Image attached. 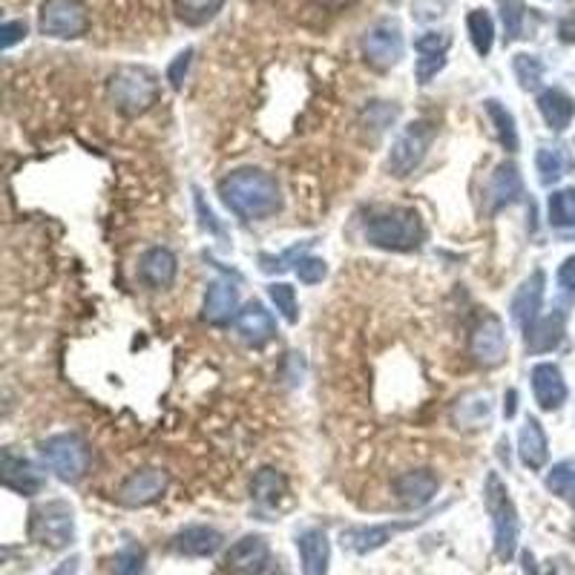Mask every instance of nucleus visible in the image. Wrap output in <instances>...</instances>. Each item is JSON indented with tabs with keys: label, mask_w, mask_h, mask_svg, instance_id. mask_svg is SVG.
<instances>
[{
	"label": "nucleus",
	"mask_w": 575,
	"mask_h": 575,
	"mask_svg": "<svg viewBox=\"0 0 575 575\" xmlns=\"http://www.w3.org/2000/svg\"><path fill=\"white\" fill-rule=\"evenodd\" d=\"M219 196L245 222H262L282 210L280 182L265 170H233L219 182Z\"/></svg>",
	"instance_id": "f257e3e1"
},
{
	"label": "nucleus",
	"mask_w": 575,
	"mask_h": 575,
	"mask_svg": "<svg viewBox=\"0 0 575 575\" xmlns=\"http://www.w3.org/2000/svg\"><path fill=\"white\" fill-rule=\"evenodd\" d=\"M107 96L121 115L136 119L159 105L161 84L147 66H119L107 81Z\"/></svg>",
	"instance_id": "f03ea898"
},
{
	"label": "nucleus",
	"mask_w": 575,
	"mask_h": 575,
	"mask_svg": "<svg viewBox=\"0 0 575 575\" xmlns=\"http://www.w3.org/2000/svg\"><path fill=\"white\" fill-rule=\"evenodd\" d=\"M368 245L380 250H394V254H408L417 250L426 240L424 219L415 208H392L386 213L371 216L366 224Z\"/></svg>",
	"instance_id": "7ed1b4c3"
},
{
	"label": "nucleus",
	"mask_w": 575,
	"mask_h": 575,
	"mask_svg": "<svg viewBox=\"0 0 575 575\" xmlns=\"http://www.w3.org/2000/svg\"><path fill=\"white\" fill-rule=\"evenodd\" d=\"M484 503H487L492 529H496V555L501 564H510L515 559L521 538V518L515 503L510 498V489L501 480L498 472H489L487 484H484Z\"/></svg>",
	"instance_id": "20e7f679"
},
{
	"label": "nucleus",
	"mask_w": 575,
	"mask_h": 575,
	"mask_svg": "<svg viewBox=\"0 0 575 575\" xmlns=\"http://www.w3.org/2000/svg\"><path fill=\"white\" fill-rule=\"evenodd\" d=\"M29 538L47 550H66L75 541V510L66 501L38 503L29 512Z\"/></svg>",
	"instance_id": "39448f33"
},
{
	"label": "nucleus",
	"mask_w": 575,
	"mask_h": 575,
	"mask_svg": "<svg viewBox=\"0 0 575 575\" xmlns=\"http://www.w3.org/2000/svg\"><path fill=\"white\" fill-rule=\"evenodd\" d=\"M40 35L75 40L89 33V9L84 0H44L38 12Z\"/></svg>",
	"instance_id": "423d86ee"
},
{
	"label": "nucleus",
	"mask_w": 575,
	"mask_h": 575,
	"mask_svg": "<svg viewBox=\"0 0 575 575\" xmlns=\"http://www.w3.org/2000/svg\"><path fill=\"white\" fill-rule=\"evenodd\" d=\"M40 457L64 484H78L89 469V449L78 435H52L40 443Z\"/></svg>",
	"instance_id": "0eeeda50"
},
{
	"label": "nucleus",
	"mask_w": 575,
	"mask_h": 575,
	"mask_svg": "<svg viewBox=\"0 0 575 575\" xmlns=\"http://www.w3.org/2000/svg\"><path fill=\"white\" fill-rule=\"evenodd\" d=\"M431 142H435V127H431L429 121H412V124H406L403 133L394 138L389 161H386L389 173L397 179H406L408 173H415L420 168V161L426 159Z\"/></svg>",
	"instance_id": "6e6552de"
},
{
	"label": "nucleus",
	"mask_w": 575,
	"mask_h": 575,
	"mask_svg": "<svg viewBox=\"0 0 575 575\" xmlns=\"http://www.w3.org/2000/svg\"><path fill=\"white\" fill-rule=\"evenodd\" d=\"M403 49H406V40H403V29L394 17H383L366 29L363 35V56L371 66L377 70H392L400 64L403 58Z\"/></svg>",
	"instance_id": "1a4fd4ad"
},
{
	"label": "nucleus",
	"mask_w": 575,
	"mask_h": 575,
	"mask_svg": "<svg viewBox=\"0 0 575 575\" xmlns=\"http://www.w3.org/2000/svg\"><path fill=\"white\" fill-rule=\"evenodd\" d=\"M506 328L503 322L498 320L496 314H484L478 320V326L472 328L469 337V352L472 357L478 359L480 366H501L503 359H506Z\"/></svg>",
	"instance_id": "9d476101"
},
{
	"label": "nucleus",
	"mask_w": 575,
	"mask_h": 575,
	"mask_svg": "<svg viewBox=\"0 0 575 575\" xmlns=\"http://www.w3.org/2000/svg\"><path fill=\"white\" fill-rule=\"evenodd\" d=\"M271 559V547L262 536H245L231 550L224 552L222 573L224 575H262Z\"/></svg>",
	"instance_id": "9b49d317"
},
{
	"label": "nucleus",
	"mask_w": 575,
	"mask_h": 575,
	"mask_svg": "<svg viewBox=\"0 0 575 575\" xmlns=\"http://www.w3.org/2000/svg\"><path fill=\"white\" fill-rule=\"evenodd\" d=\"M170 487V475L164 469H142L133 472L124 484L119 487V503L124 506H150L159 501Z\"/></svg>",
	"instance_id": "f8f14e48"
},
{
	"label": "nucleus",
	"mask_w": 575,
	"mask_h": 575,
	"mask_svg": "<svg viewBox=\"0 0 575 575\" xmlns=\"http://www.w3.org/2000/svg\"><path fill=\"white\" fill-rule=\"evenodd\" d=\"M415 527V521H394V524H371V527H348L343 529L340 543L343 550L354 555H368V552L383 550L386 543L394 541V536Z\"/></svg>",
	"instance_id": "ddd939ff"
},
{
	"label": "nucleus",
	"mask_w": 575,
	"mask_h": 575,
	"mask_svg": "<svg viewBox=\"0 0 575 575\" xmlns=\"http://www.w3.org/2000/svg\"><path fill=\"white\" fill-rule=\"evenodd\" d=\"M529 380H533V394H536V403L541 412H555L567 403V383H564V375L555 363H538L529 371Z\"/></svg>",
	"instance_id": "4468645a"
},
{
	"label": "nucleus",
	"mask_w": 575,
	"mask_h": 575,
	"mask_svg": "<svg viewBox=\"0 0 575 575\" xmlns=\"http://www.w3.org/2000/svg\"><path fill=\"white\" fill-rule=\"evenodd\" d=\"M543 288H547V277H543V271H533L527 280L521 282L515 296H512L510 314H512V322H515L521 331H527V328L538 320V311H541V303H543Z\"/></svg>",
	"instance_id": "2eb2a0df"
},
{
	"label": "nucleus",
	"mask_w": 575,
	"mask_h": 575,
	"mask_svg": "<svg viewBox=\"0 0 575 575\" xmlns=\"http://www.w3.org/2000/svg\"><path fill=\"white\" fill-rule=\"evenodd\" d=\"M236 331H240L245 343L254 345V348H262L265 343H271L277 337V322H273L271 311L259 299H250L236 314Z\"/></svg>",
	"instance_id": "dca6fc26"
},
{
	"label": "nucleus",
	"mask_w": 575,
	"mask_h": 575,
	"mask_svg": "<svg viewBox=\"0 0 575 575\" xmlns=\"http://www.w3.org/2000/svg\"><path fill=\"white\" fill-rule=\"evenodd\" d=\"M240 314V288L231 280H216L208 285L205 305H201V317L210 326H224Z\"/></svg>",
	"instance_id": "f3484780"
},
{
	"label": "nucleus",
	"mask_w": 575,
	"mask_h": 575,
	"mask_svg": "<svg viewBox=\"0 0 575 575\" xmlns=\"http://www.w3.org/2000/svg\"><path fill=\"white\" fill-rule=\"evenodd\" d=\"M438 489L440 478L431 469L403 472V475L394 480V492H397L400 501L406 503V506H415V510L431 503V498L438 496Z\"/></svg>",
	"instance_id": "a211bd4d"
},
{
	"label": "nucleus",
	"mask_w": 575,
	"mask_h": 575,
	"mask_svg": "<svg viewBox=\"0 0 575 575\" xmlns=\"http://www.w3.org/2000/svg\"><path fill=\"white\" fill-rule=\"evenodd\" d=\"M296 552L303 575H328L331 567V543L322 529H305L296 536Z\"/></svg>",
	"instance_id": "6ab92c4d"
},
{
	"label": "nucleus",
	"mask_w": 575,
	"mask_h": 575,
	"mask_svg": "<svg viewBox=\"0 0 575 575\" xmlns=\"http://www.w3.org/2000/svg\"><path fill=\"white\" fill-rule=\"evenodd\" d=\"M564 326H567V314L564 311L538 317V320L524 331V345H527V352L547 354L552 352V348H559V343L564 340Z\"/></svg>",
	"instance_id": "aec40b11"
},
{
	"label": "nucleus",
	"mask_w": 575,
	"mask_h": 575,
	"mask_svg": "<svg viewBox=\"0 0 575 575\" xmlns=\"http://www.w3.org/2000/svg\"><path fill=\"white\" fill-rule=\"evenodd\" d=\"M170 547L179 555H187V559H208V555L219 552V547H222V533L213 527H205V524H196V527L176 533Z\"/></svg>",
	"instance_id": "412c9836"
},
{
	"label": "nucleus",
	"mask_w": 575,
	"mask_h": 575,
	"mask_svg": "<svg viewBox=\"0 0 575 575\" xmlns=\"http://www.w3.org/2000/svg\"><path fill=\"white\" fill-rule=\"evenodd\" d=\"M179 262L173 250L168 248H150L144 250V256L138 259V277H142L144 285L150 288H170L176 280Z\"/></svg>",
	"instance_id": "4be33fe9"
},
{
	"label": "nucleus",
	"mask_w": 575,
	"mask_h": 575,
	"mask_svg": "<svg viewBox=\"0 0 575 575\" xmlns=\"http://www.w3.org/2000/svg\"><path fill=\"white\" fill-rule=\"evenodd\" d=\"M518 457L521 464L533 472H541L550 461V443H547V435H543L538 417H527L524 426L518 431Z\"/></svg>",
	"instance_id": "5701e85b"
},
{
	"label": "nucleus",
	"mask_w": 575,
	"mask_h": 575,
	"mask_svg": "<svg viewBox=\"0 0 575 575\" xmlns=\"http://www.w3.org/2000/svg\"><path fill=\"white\" fill-rule=\"evenodd\" d=\"M3 487L17 492V496H38L44 489V475L24 457L3 452Z\"/></svg>",
	"instance_id": "b1692460"
},
{
	"label": "nucleus",
	"mask_w": 575,
	"mask_h": 575,
	"mask_svg": "<svg viewBox=\"0 0 575 575\" xmlns=\"http://www.w3.org/2000/svg\"><path fill=\"white\" fill-rule=\"evenodd\" d=\"M489 417H492V400H489V394L480 392L464 394L452 408V424H455V429L464 431L484 429L489 424Z\"/></svg>",
	"instance_id": "393cba45"
},
{
	"label": "nucleus",
	"mask_w": 575,
	"mask_h": 575,
	"mask_svg": "<svg viewBox=\"0 0 575 575\" xmlns=\"http://www.w3.org/2000/svg\"><path fill=\"white\" fill-rule=\"evenodd\" d=\"M521 193H524V182H521L518 168L512 161L498 164L492 179H489V205H492V210H501L512 201H518Z\"/></svg>",
	"instance_id": "a878e982"
},
{
	"label": "nucleus",
	"mask_w": 575,
	"mask_h": 575,
	"mask_svg": "<svg viewBox=\"0 0 575 575\" xmlns=\"http://www.w3.org/2000/svg\"><path fill=\"white\" fill-rule=\"evenodd\" d=\"M538 110H541L547 127L555 130V133H564L575 119V101L564 89L555 87L543 89L541 96H538Z\"/></svg>",
	"instance_id": "bb28decb"
},
{
	"label": "nucleus",
	"mask_w": 575,
	"mask_h": 575,
	"mask_svg": "<svg viewBox=\"0 0 575 575\" xmlns=\"http://www.w3.org/2000/svg\"><path fill=\"white\" fill-rule=\"evenodd\" d=\"M288 496V480L282 472L271 469V466H265V469H259L254 475V480H250V498H254L259 506H280L282 498Z\"/></svg>",
	"instance_id": "cd10ccee"
},
{
	"label": "nucleus",
	"mask_w": 575,
	"mask_h": 575,
	"mask_svg": "<svg viewBox=\"0 0 575 575\" xmlns=\"http://www.w3.org/2000/svg\"><path fill=\"white\" fill-rule=\"evenodd\" d=\"M466 29H469V40L475 52L480 58H487L492 52V44H496V21L489 15L487 9H472L466 15Z\"/></svg>",
	"instance_id": "c85d7f7f"
},
{
	"label": "nucleus",
	"mask_w": 575,
	"mask_h": 575,
	"mask_svg": "<svg viewBox=\"0 0 575 575\" xmlns=\"http://www.w3.org/2000/svg\"><path fill=\"white\" fill-rule=\"evenodd\" d=\"M484 110H487L489 121H492V127H496L498 142H501L510 152L518 150V127H515V115H512L501 101H496V98H487V101H484Z\"/></svg>",
	"instance_id": "c756f323"
},
{
	"label": "nucleus",
	"mask_w": 575,
	"mask_h": 575,
	"mask_svg": "<svg viewBox=\"0 0 575 575\" xmlns=\"http://www.w3.org/2000/svg\"><path fill=\"white\" fill-rule=\"evenodd\" d=\"M224 0H173V12L184 26H205L222 12Z\"/></svg>",
	"instance_id": "7c9ffc66"
},
{
	"label": "nucleus",
	"mask_w": 575,
	"mask_h": 575,
	"mask_svg": "<svg viewBox=\"0 0 575 575\" xmlns=\"http://www.w3.org/2000/svg\"><path fill=\"white\" fill-rule=\"evenodd\" d=\"M547 216L555 231H575V187L552 193L547 201Z\"/></svg>",
	"instance_id": "2f4dec72"
},
{
	"label": "nucleus",
	"mask_w": 575,
	"mask_h": 575,
	"mask_svg": "<svg viewBox=\"0 0 575 575\" xmlns=\"http://www.w3.org/2000/svg\"><path fill=\"white\" fill-rule=\"evenodd\" d=\"M536 168H538V179H541V184L550 187V184L559 182V179L570 170L567 152L561 150V147H541V150L536 152Z\"/></svg>",
	"instance_id": "473e14b6"
},
{
	"label": "nucleus",
	"mask_w": 575,
	"mask_h": 575,
	"mask_svg": "<svg viewBox=\"0 0 575 575\" xmlns=\"http://www.w3.org/2000/svg\"><path fill=\"white\" fill-rule=\"evenodd\" d=\"M512 70H515V78H518L521 89H538L543 81V61L538 56H527V52H518V56L512 58Z\"/></svg>",
	"instance_id": "72a5a7b5"
},
{
	"label": "nucleus",
	"mask_w": 575,
	"mask_h": 575,
	"mask_svg": "<svg viewBox=\"0 0 575 575\" xmlns=\"http://www.w3.org/2000/svg\"><path fill=\"white\" fill-rule=\"evenodd\" d=\"M268 296H271V303L277 305V311L282 314V320L288 326H296L299 322V305H296V291L288 282H273L268 285Z\"/></svg>",
	"instance_id": "f704fd0d"
},
{
	"label": "nucleus",
	"mask_w": 575,
	"mask_h": 575,
	"mask_svg": "<svg viewBox=\"0 0 575 575\" xmlns=\"http://www.w3.org/2000/svg\"><path fill=\"white\" fill-rule=\"evenodd\" d=\"M543 484H547V489H550L552 496H561V498L573 496L575 492V461H561V464L552 466Z\"/></svg>",
	"instance_id": "c9c22d12"
},
{
	"label": "nucleus",
	"mask_w": 575,
	"mask_h": 575,
	"mask_svg": "<svg viewBox=\"0 0 575 575\" xmlns=\"http://www.w3.org/2000/svg\"><path fill=\"white\" fill-rule=\"evenodd\" d=\"M501 21L506 40H518L524 33V3L521 0H501Z\"/></svg>",
	"instance_id": "e433bc0d"
},
{
	"label": "nucleus",
	"mask_w": 575,
	"mask_h": 575,
	"mask_svg": "<svg viewBox=\"0 0 575 575\" xmlns=\"http://www.w3.org/2000/svg\"><path fill=\"white\" fill-rule=\"evenodd\" d=\"M294 265L296 277H299V282H305V285H317V282H322L328 277V262L320 259V256H299Z\"/></svg>",
	"instance_id": "4c0bfd02"
},
{
	"label": "nucleus",
	"mask_w": 575,
	"mask_h": 575,
	"mask_svg": "<svg viewBox=\"0 0 575 575\" xmlns=\"http://www.w3.org/2000/svg\"><path fill=\"white\" fill-rule=\"evenodd\" d=\"M449 47H452L449 33H424L415 38V49L420 56H446Z\"/></svg>",
	"instance_id": "58836bf2"
},
{
	"label": "nucleus",
	"mask_w": 575,
	"mask_h": 575,
	"mask_svg": "<svg viewBox=\"0 0 575 575\" xmlns=\"http://www.w3.org/2000/svg\"><path fill=\"white\" fill-rule=\"evenodd\" d=\"M191 61H193V49H184V52H179V56L173 58V61H170V66H168L170 87H173V89H182L184 87V78H187Z\"/></svg>",
	"instance_id": "ea45409f"
},
{
	"label": "nucleus",
	"mask_w": 575,
	"mask_h": 575,
	"mask_svg": "<svg viewBox=\"0 0 575 575\" xmlns=\"http://www.w3.org/2000/svg\"><path fill=\"white\" fill-rule=\"evenodd\" d=\"M443 66H446V56H420L417 58V66H415L417 81H420V84L426 87V84H429V81L435 78L440 70H443Z\"/></svg>",
	"instance_id": "a19ab883"
},
{
	"label": "nucleus",
	"mask_w": 575,
	"mask_h": 575,
	"mask_svg": "<svg viewBox=\"0 0 575 575\" xmlns=\"http://www.w3.org/2000/svg\"><path fill=\"white\" fill-rule=\"evenodd\" d=\"M144 550L142 547H127L119 555V575H142Z\"/></svg>",
	"instance_id": "79ce46f5"
},
{
	"label": "nucleus",
	"mask_w": 575,
	"mask_h": 575,
	"mask_svg": "<svg viewBox=\"0 0 575 575\" xmlns=\"http://www.w3.org/2000/svg\"><path fill=\"white\" fill-rule=\"evenodd\" d=\"M24 38H26L24 21H7V24H3V29H0V47L3 49H12L15 44H21Z\"/></svg>",
	"instance_id": "37998d69"
},
{
	"label": "nucleus",
	"mask_w": 575,
	"mask_h": 575,
	"mask_svg": "<svg viewBox=\"0 0 575 575\" xmlns=\"http://www.w3.org/2000/svg\"><path fill=\"white\" fill-rule=\"evenodd\" d=\"M555 280H559V288L564 291V294H570V296L575 294V254L567 256V259L559 265Z\"/></svg>",
	"instance_id": "c03bdc74"
},
{
	"label": "nucleus",
	"mask_w": 575,
	"mask_h": 575,
	"mask_svg": "<svg viewBox=\"0 0 575 575\" xmlns=\"http://www.w3.org/2000/svg\"><path fill=\"white\" fill-rule=\"evenodd\" d=\"M196 210H199V216H201V228H208V231H213V233H222V228H219V222H216L213 210L205 208V199H201L199 191H196Z\"/></svg>",
	"instance_id": "a18cd8bd"
},
{
	"label": "nucleus",
	"mask_w": 575,
	"mask_h": 575,
	"mask_svg": "<svg viewBox=\"0 0 575 575\" xmlns=\"http://www.w3.org/2000/svg\"><path fill=\"white\" fill-rule=\"evenodd\" d=\"M515 412H518V392L512 389V392H506V400H503V417L510 420V417H515Z\"/></svg>",
	"instance_id": "49530a36"
},
{
	"label": "nucleus",
	"mask_w": 575,
	"mask_h": 575,
	"mask_svg": "<svg viewBox=\"0 0 575 575\" xmlns=\"http://www.w3.org/2000/svg\"><path fill=\"white\" fill-rule=\"evenodd\" d=\"M559 35H561V40H567V44H573V40H575V21H561Z\"/></svg>",
	"instance_id": "de8ad7c7"
},
{
	"label": "nucleus",
	"mask_w": 575,
	"mask_h": 575,
	"mask_svg": "<svg viewBox=\"0 0 575 575\" xmlns=\"http://www.w3.org/2000/svg\"><path fill=\"white\" fill-rule=\"evenodd\" d=\"M573 496H575V492H573Z\"/></svg>",
	"instance_id": "09e8293b"
}]
</instances>
